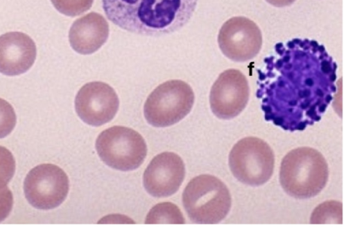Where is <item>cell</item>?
<instances>
[{
  "instance_id": "e0dca14e",
  "label": "cell",
  "mask_w": 355,
  "mask_h": 234,
  "mask_svg": "<svg viewBox=\"0 0 355 234\" xmlns=\"http://www.w3.org/2000/svg\"><path fill=\"white\" fill-rule=\"evenodd\" d=\"M53 6L60 13L76 17L87 11L92 6L94 0H51Z\"/></svg>"
},
{
  "instance_id": "52a82bcc",
  "label": "cell",
  "mask_w": 355,
  "mask_h": 234,
  "mask_svg": "<svg viewBox=\"0 0 355 234\" xmlns=\"http://www.w3.org/2000/svg\"><path fill=\"white\" fill-rule=\"evenodd\" d=\"M229 166L233 176L242 183L259 186L266 183L273 174L274 153L264 140L246 137L231 149Z\"/></svg>"
},
{
  "instance_id": "30bf717a",
  "label": "cell",
  "mask_w": 355,
  "mask_h": 234,
  "mask_svg": "<svg viewBox=\"0 0 355 234\" xmlns=\"http://www.w3.org/2000/svg\"><path fill=\"white\" fill-rule=\"evenodd\" d=\"M250 87L245 76L236 69H226L214 83L209 94L212 112L219 119H230L246 107Z\"/></svg>"
},
{
  "instance_id": "2e32d148",
  "label": "cell",
  "mask_w": 355,
  "mask_h": 234,
  "mask_svg": "<svg viewBox=\"0 0 355 234\" xmlns=\"http://www.w3.org/2000/svg\"><path fill=\"white\" fill-rule=\"evenodd\" d=\"M342 203L325 201L316 207L311 216V224H342Z\"/></svg>"
},
{
  "instance_id": "ac0fdd59",
  "label": "cell",
  "mask_w": 355,
  "mask_h": 234,
  "mask_svg": "<svg viewBox=\"0 0 355 234\" xmlns=\"http://www.w3.org/2000/svg\"><path fill=\"white\" fill-rule=\"evenodd\" d=\"M15 160L11 152L0 146V191L5 188L14 176Z\"/></svg>"
},
{
  "instance_id": "ffe728a7",
  "label": "cell",
  "mask_w": 355,
  "mask_h": 234,
  "mask_svg": "<svg viewBox=\"0 0 355 234\" xmlns=\"http://www.w3.org/2000/svg\"><path fill=\"white\" fill-rule=\"evenodd\" d=\"M13 204L12 194L6 186L0 191V222L3 221L11 212Z\"/></svg>"
},
{
  "instance_id": "8fae6325",
  "label": "cell",
  "mask_w": 355,
  "mask_h": 234,
  "mask_svg": "<svg viewBox=\"0 0 355 234\" xmlns=\"http://www.w3.org/2000/svg\"><path fill=\"white\" fill-rule=\"evenodd\" d=\"M119 100L114 90L101 81L85 84L75 98V109L86 124L100 126L110 122L116 115Z\"/></svg>"
},
{
  "instance_id": "d6986e66",
  "label": "cell",
  "mask_w": 355,
  "mask_h": 234,
  "mask_svg": "<svg viewBox=\"0 0 355 234\" xmlns=\"http://www.w3.org/2000/svg\"><path fill=\"white\" fill-rule=\"evenodd\" d=\"M16 120L12 106L7 101L0 98V138L5 137L12 131Z\"/></svg>"
},
{
  "instance_id": "7c38bea8",
  "label": "cell",
  "mask_w": 355,
  "mask_h": 234,
  "mask_svg": "<svg viewBox=\"0 0 355 234\" xmlns=\"http://www.w3.org/2000/svg\"><path fill=\"white\" fill-rule=\"evenodd\" d=\"M185 176L182 159L177 153L165 151L155 156L143 175V184L153 197H167L175 194Z\"/></svg>"
},
{
  "instance_id": "4fadbf2b",
  "label": "cell",
  "mask_w": 355,
  "mask_h": 234,
  "mask_svg": "<svg viewBox=\"0 0 355 234\" xmlns=\"http://www.w3.org/2000/svg\"><path fill=\"white\" fill-rule=\"evenodd\" d=\"M37 54L34 41L21 32H8L0 35V73L17 76L27 72Z\"/></svg>"
},
{
  "instance_id": "6da1fadb",
  "label": "cell",
  "mask_w": 355,
  "mask_h": 234,
  "mask_svg": "<svg viewBox=\"0 0 355 234\" xmlns=\"http://www.w3.org/2000/svg\"><path fill=\"white\" fill-rule=\"evenodd\" d=\"M259 79L269 85V90L288 86L300 101V108L311 119L320 118V112L311 101L312 97L328 104L332 97L320 88L335 90L337 65L322 44L307 38H294L279 42L272 54L266 57Z\"/></svg>"
},
{
  "instance_id": "3957f363",
  "label": "cell",
  "mask_w": 355,
  "mask_h": 234,
  "mask_svg": "<svg viewBox=\"0 0 355 234\" xmlns=\"http://www.w3.org/2000/svg\"><path fill=\"white\" fill-rule=\"evenodd\" d=\"M329 176L328 165L318 150L298 147L282 159L279 182L284 190L296 199L315 197L325 187Z\"/></svg>"
},
{
  "instance_id": "5b68a950",
  "label": "cell",
  "mask_w": 355,
  "mask_h": 234,
  "mask_svg": "<svg viewBox=\"0 0 355 234\" xmlns=\"http://www.w3.org/2000/svg\"><path fill=\"white\" fill-rule=\"evenodd\" d=\"M191 86L181 80H170L158 85L148 97L144 115L155 127L172 126L186 117L194 103Z\"/></svg>"
},
{
  "instance_id": "9a60e30c",
  "label": "cell",
  "mask_w": 355,
  "mask_h": 234,
  "mask_svg": "<svg viewBox=\"0 0 355 234\" xmlns=\"http://www.w3.org/2000/svg\"><path fill=\"white\" fill-rule=\"evenodd\" d=\"M184 216L179 208L171 202H162L148 212L145 224H184Z\"/></svg>"
},
{
  "instance_id": "277c9868",
  "label": "cell",
  "mask_w": 355,
  "mask_h": 234,
  "mask_svg": "<svg viewBox=\"0 0 355 234\" xmlns=\"http://www.w3.org/2000/svg\"><path fill=\"white\" fill-rule=\"evenodd\" d=\"M189 219L196 224H217L227 215L232 205L228 188L217 177L201 174L193 178L182 193Z\"/></svg>"
},
{
  "instance_id": "7a4b0ae2",
  "label": "cell",
  "mask_w": 355,
  "mask_h": 234,
  "mask_svg": "<svg viewBox=\"0 0 355 234\" xmlns=\"http://www.w3.org/2000/svg\"><path fill=\"white\" fill-rule=\"evenodd\" d=\"M198 0H102L107 18L128 32L147 36L172 33L187 24Z\"/></svg>"
},
{
  "instance_id": "ba28073f",
  "label": "cell",
  "mask_w": 355,
  "mask_h": 234,
  "mask_svg": "<svg viewBox=\"0 0 355 234\" xmlns=\"http://www.w3.org/2000/svg\"><path fill=\"white\" fill-rule=\"evenodd\" d=\"M66 173L53 164H41L33 168L24 182L25 197L33 207L50 210L59 206L69 192Z\"/></svg>"
},
{
  "instance_id": "8992f818",
  "label": "cell",
  "mask_w": 355,
  "mask_h": 234,
  "mask_svg": "<svg viewBox=\"0 0 355 234\" xmlns=\"http://www.w3.org/2000/svg\"><path fill=\"white\" fill-rule=\"evenodd\" d=\"M95 147L105 165L124 172L138 168L147 154L144 137L132 128L122 126L102 131L96 138Z\"/></svg>"
},
{
  "instance_id": "7402d4cb",
  "label": "cell",
  "mask_w": 355,
  "mask_h": 234,
  "mask_svg": "<svg viewBox=\"0 0 355 234\" xmlns=\"http://www.w3.org/2000/svg\"><path fill=\"white\" fill-rule=\"evenodd\" d=\"M270 5L278 7V8H282L285 6H288L293 4L296 0H265Z\"/></svg>"
},
{
  "instance_id": "44dd1931",
  "label": "cell",
  "mask_w": 355,
  "mask_h": 234,
  "mask_svg": "<svg viewBox=\"0 0 355 234\" xmlns=\"http://www.w3.org/2000/svg\"><path fill=\"white\" fill-rule=\"evenodd\" d=\"M98 224H135V222L128 216L119 214H112L101 218Z\"/></svg>"
},
{
  "instance_id": "5bb4252c",
  "label": "cell",
  "mask_w": 355,
  "mask_h": 234,
  "mask_svg": "<svg viewBox=\"0 0 355 234\" xmlns=\"http://www.w3.org/2000/svg\"><path fill=\"white\" fill-rule=\"evenodd\" d=\"M109 32L108 23L103 15L92 12L73 23L69 32V40L77 53L91 54L105 43Z\"/></svg>"
},
{
  "instance_id": "9c48e42d",
  "label": "cell",
  "mask_w": 355,
  "mask_h": 234,
  "mask_svg": "<svg viewBox=\"0 0 355 234\" xmlns=\"http://www.w3.org/2000/svg\"><path fill=\"white\" fill-rule=\"evenodd\" d=\"M218 44L227 58L234 62H245L259 53L262 46L261 31L250 19L233 17L220 27Z\"/></svg>"
}]
</instances>
